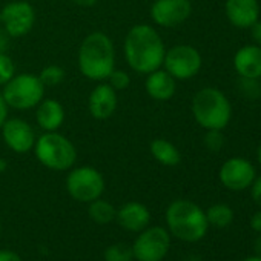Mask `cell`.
<instances>
[{"instance_id": "obj_31", "label": "cell", "mask_w": 261, "mask_h": 261, "mask_svg": "<svg viewBox=\"0 0 261 261\" xmlns=\"http://www.w3.org/2000/svg\"><path fill=\"white\" fill-rule=\"evenodd\" d=\"M250 36L253 40V45L261 46V22L256 20L252 27H250Z\"/></svg>"}, {"instance_id": "obj_21", "label": "cell", "mask_w": 261, "mask_h": 261, "mask_svg": "<svg viewBox=\"0 0 261 261\" xmlns=\"http://www.w3.org/2000/svg\"><path fill=\"white\" fill-rule=\"evenodd\" d=\"M88 215L89 218L97 224H109L115 220L117 209L112 203H109L105 198H95L91 203H88Z\"/></svg>"}, {"instance_id": "obj_3", "label": "cell", "mask_w": 261, "mask_h": 261, "mask_svg": "<svg viewBox=\"0 0 261 261\" xmlns=\"http://www.w3.org/2000/svg\"><path fill=\"white\" fill-rule=\"evenodd\" d=\"M166 224L171 235L186 243H197L207 233L206 212L191 200H175L166 209Z\"/></svg>"}, {"instance_id": "obj_6", "label": "cell", "mask_w": 261, "mask_h": 261, "mask_svg": "<svg viewBox=\"0 0 261 261\" xmlns=\"http://www.w3.org/2000/svg\"><path fill=\"white\" fill-rule=\"evenodd\" d=\"M2 95L8 108L17 111H27L36 108L45 98V86L37 74L22 72L14 74L8 83L2 88Z\"/></svg>"}, {"instance_id": "obj_10", "label": "cell", "mask_w": 261, "mask_h": 261, "mask_svg": "<svg viewBox=\"0 0 261 261\" xmlns=\"http://www.w3.org/2000/svg\"><path fill=\"white\" fill-rule=\"evenodd\" d=\"M0 23L11 39L23 37L36 25V10L25 0H14L0 10Z\"/></svg>"}, {"instance_id": "obj_33", "label": "cell", "mask_w": 261, "mask_h": 261, "mask_svg": "<svg viewBox=\"0 0 261 261\" xmlns=\"http://www.w3.org/2000/svg\"><path fill=\"white\" fill-rule=\"evenodd\" d=\"M8 105L2 95V89H0V127H2V124L5 123V120L8 118Z\"/></svg>"}, {"instance_id": "obj_18", "label": "cell", "mask_w": 261, "mask_h": 261, "mask_svg": "<svg viewBox=\"0 0 261 261\" xmlns=\"http://www.w3.org/2000/svg\"><path fill=\"white\" fill-rule=\"evenodd\" d=\"M36 121L45 133L59 130L65 121V108L56 98H43L36 106Z\"/></svg>"}, {"instance_id": "obj_23", "label": "cell", "mask_w": 261, "mask_h": 261, "mask_svg": "<svg viewBox=\"0 0 261 261\" xmlns=\"http://www.w3.org/2000/svg\"><path fill=\"white\" fill-rule=\"evenodd\" d=\"M103 258L105 261H133L134 259L133 247L124 243H114L105 249Z\"/></svg>"}, {"instance_id": "obj_13", "label": "cell", "mask_w": 261, "mask_h": 261, "mask_svg": "<svg viewBox=\"0 0 261 261\" xmlns=\"http://www.w3.org/2000/svg\"><path fill=\"white\" fill-rule=\"evenodd\" d=\"M220 181L229 191H244L250 188L253 180L256 178V172L253 165L241 157L229 159L220 168Z\"/></svg>"}, {"instance_id": "obj_41", "label": "cell", "mask_w": 261, "mask_h": 261, "mask_svg": "<svg viewBox=\"0 0 261 261\" xmlns=\"http://www.w3.org/2000/svg\"><path fill=\"white\" fill-rule=\"evenodd\" d=\"M0 25H2V23H0Z\"/></svg>"}, {"instance_id": "obj_35", "label": "cell", "mask_w": 261, "mask_h": 261, "mask_svg": "<svg viewBox=\"0 0 261 261\" xmlns=\"http://www.w3.org/2000/svg\"><path fill=\"white\" fill-rule=\"evenodd\" d=\"M72 2L77 5V7H82V8H91L94 7L98 0H72Z\"/></svg>"}, {"instance_id": "obj_11", "label": "cell", "mask_w": 261, "mask_h": 261, "mask_svg": "<svg viewBox=\"0 0 261 261\" xmlns=\"http://www.w3.org/2000/svg\"><path fill=\"white\" fill-rule=\"evenodd\" d=\"M4 143L16 154H28L34 149L37 136L33 126L19 117L7 118L0 127Z\"/></svg>"}, {"instance_id": "obj_17", "label": "cell", "mask_w": 261, "mask_h": 261, "mask_svg": "<svg viewBox=\"0 0 261 261\" xmlns=\"http://www.w3.org/2000/svg\"><path fill=\"white\" fill-rule=\"evenodd\" d=\"M145 89L148 95L157 101H168L175 95L177 91V80L166 71V69H155L146 74Z\"/></svg>"}, {"instance_id": "obj_15", "label": "cell", "mask_w": 261, "mask_h": 261, "mask_svg": "<svg viewBox=\"0 0 261 261\" xmlns=\"http://www.w3.org/2000/svg\"><path fill=\"white\" fill-rule=\"evenodd\" d=\"M115 221L120 227L127 232L139 233L146 229L151 223V212L149 209L140 201H127L117 209Z\"/></svg>"}, {"instance_id": "obj_39", "label": "cell", "mask_w": 261, "mask_h": 261, "mask_svg": "<svg viewBox=\"0 0 261 261\" xmlns=\"http://www.w3.org/2000/svg\"><path fill=\"white\" fill-rule=\"evenodd\" d=\"M256 159H258V163L261 165V145L258 146V151H256Z\"/></svg>"}, {"instance_id": "obj_28", "label": "cell", "mask_w": 261, "mask_h": 261, "mask_svg": "<svg viewBox=\"0 0 261 261\" xmlns=\"http://www.w3.org/2000/svg\"><path fill=\"white\" fill-rule=\"evenodd\" d=\"M240 91H241L246 97H249V98H256V97L261 94L258 79H246V77H241Z\"/></svg>"}, {"instance_id": "obj_8", "label": "cell", "mask_w": 261, "mask_h": 261, "mask_svg": "<svg viewBox=\"0 0 261 261\" xmlns=\"http://www.w3.org/2000/svg\"><path fill=\"white\" fill-rule=\"evenodd\" d=\"M130 247L137 261H163L171 249V233L162 226H148L137 233Z\"/></svg>"}, {"instance_id": "obj_29", "label": "cell", "mask_w": 261, "mask_h": 261, "mask_svg": "<svg viewBox=\"0 0 261 261\" xmlns=\"http://www.w3.org/2000/svg\"><path fill=\"white\" fill-rule=\"evenodd\" d=\"M250 195L255 204L261 207V177L255 178L253 183L250 185Z\"/></svg>"}, {"instance_id": "obj_37", "label": "cell", "mask_w": 261, "mask_h": 261, "mask_svg": "<svg viewBox=\"0 0 261 261\" xmlns=\"http://www.w3.org/2000/svg\"><path fill=\"white\" fill-rule=\"evenodd\" d=\"M7 168H8V162H7L5 159L0 157V174L5 172V171H7Z\"/></svg>"}, {"instance_id": "obj_19", "label": "cell", "mask_w": 261, "mask_h": 261, "mask_svg": "<svg viewBox=\"0 0 261 261\" xmlns=\"http://www.w3.org/2000/svg\"><path fill=\"white\" fill-rule=\"evenodd\" d=\"M233 66L240 77L261 79V46L246 45L233 57Z\"/></svg>"}, {"instance_id": "obj_27", "label": "cell", "mask_w": 261, "mask_h": 261, "mask_svg": "<svg viewBox=\"0 0 261 261\" xmlns=\"http://www.w3.org/2000/svg\"><path fill=\"white\" fill-rule=\"evenodd\" d=\"M224 145V136L218 129H209L204 136V146L211 152H218Z\"/></svg>"}, {"instance_id": "obj_5", "label": "cell", "mask_w": 261, "mask_h": 261, "mask_svg": "<svg viewBox=\"0 0 261 261\" xmlns=\"http://www.w3.org/2000/svg\"><path fill=\"white\" fill-rule=\"evenodd\" d=\"M33 151L42 166L56 172L69 171L77 162L75 145L59 130L45 133L37 137Z\"/></svg>"}, {"instance_id": "obj_34", "label": "cell", "mask_w": 261, "mask_h": 261, "mask_svg": "<svg viewBox=\"0 0 261 261\" xmlns=\"http://www.w3.org/2000/svg\"><path fill=\"white\" fill-rule=\"evenodd\" d=\"M250 227H252L255 232L261 233V209H259L258 212H255V214L250 217Z\"/></svg>"}, {"instance_id": "obj_4", "label": "cell", "mask_w": 261, "mask_h": 261, "mask_svg": "<svg viewBox=\"0 0 261 261\" xmlns=\"http://www.w3.org/2000/svg\"><path fill=\"white\" fill-rule=\"evenodd\" d=\"M192 115L206 130H223L232 117V106L226 95L217 88H203L192 98Z\"/></svg>"}, {"instance_id": "obj_24", "label": "cell", "mask_w": 261, "mask_h": 261, "mask_svg": "<svg viewBox=\"0 0 261 261\" xmlns=\"http://www.w3.org/2000/svg\"><path fill=\"white\" fill-rule=\"evenodd\" d=\"M65 69L59 65H48L45 66L40 74H39V79L40 82L43 83L45 88H51V86H57L60 85L63 80H65Z\"/></svg>"}, {"instance_id": "obj_1", "label": "cell", "mask_w": 261, "mask_h": 261, "mask_svg": "<svg viewBox=\"0 0 261 261\" xmlns=\"http://www.w3.org/2000/svg\"><path fill=\"white\" fill-rule=\"evenodd\" d=\"M123 51L129 68L146 75L163 66L166 48L154 27L139 23L127 31Z\"/></svg>"}, {"instance_id": "obj_7", "label": "cell", "mask_w": 261, "mask_h": 261, "mask_svg": "<svg viewBox=\"0 0 261 261\" xmlns=\"http://www.w3.org/2000/svg\"><path fill=\"white\" fill-rule=\"evenodd\" d=\"M66 191L71 198L80 203H91L105 192V178L92 166L71 168L66 177Z\"/></svg>"}, {"instance_id": "obj_38", "label": "cell", "mask_w": 261, "mask_h": 261, "mask_svg": "<svg viewBox=\"0 0 261 261\" xmlns=\"http://www.w3.org/2000/svg\"><path fill=\"white\" fill-rule=\"evenodd\" d=\"M243 261H261V256L255 255V256H249V258H246V259H243Z\"/></svg>"}, {"instance_id": "obj_32", "label": "cell", "mask_w": 261, "mask_h": 261, "mask_svg": "<svg viewBox=\"0 0 261 261\" xmlns=\"http://www.w3.org/2000/svg\"><path fill=\"white\" fill-rule=\"evenodd\" d=\"M10 40L11 37L8 36V33L4 30V27L0 25V53H7L10 48Z\"/></svg>"}, {"instance_id": "obj_36", "label": "cell", "mask_w": 261, "mask_h": 261, "mask_svg": "<svg viewBox=\"0 0 261 261\" xmlns=\"http://www.w3.org/2000/svg\"><path fill=\"white\" fill-rule=\"evenodd\" d=\"M253 250H255V253H256L258 256H261V233L256 237V240H255V243H253Z\"/></svg>"}, {"instance_id": "obj_14", "label": "cell", "mask_w": 261, "mask_h": 261, "mask_svg": "<svg viewBox=\"0 0 261 261\" xmlns=\"http://www.w3.org/2000/svg\"><path fill=\"white\" fill-rule=\"evenodd\" d=\"M118 105L117 91L109 85L98 82V85L91 91L88 98V109L92 118L108 120L114 115Z\"/></svg>"}, {"instance_id": "obj_25", "label": "cell", "mask_w": 261, "mask_h": 261, "mask_svg": "<svg viewBox=\"0 0 261 261\" xmlns=\"http://www.w3.org/2000/svg\"><path fill=\"white\" fill-rule=\"evenodd\" d=\"M14 74H16L14 60L7 53H0V88L5 83H8Z\"/></svg>"}, {"instance_id": "obj_30", "label": "cell", "mask_w": 261, "mask_h": 261, "mask_svg": "<svg viewBox=\"0 0 261 261\" xmlns=\"http://www.w3.org/2000/svg\"><path fill=\"white\" fill-rule=\"evenodd\" d=\"M0 261H22V258L16 250L0 249Z\"/></svg>"}, {"instance_id": "obj_12", "label": "cell", "mask_w": 261, "mask_h": 261, "mask_svg": "<svg viewBox=\"0 0 261 261\" xmlns=\"http://www.w3.org/2000/svg\"><path fill=\"white\" fill-rule=\"evenodd\" d=\"M191 14V0H154L151 5V19L162 28H175L185 23Z\"/></svg>"}, {"instance_id": "obj_2", "label": "cell", "mask_w": 261, "mask_h": 261, "mask_svg": "<svg viewBox=\"0 0 261 261\" xmlns=\"http://www.w3.org/2000/svg\"><path fill=\"white\" fill-rule=\"evenodd\" d=\"M77 63L88 80L105 82L115 69V48L111 37L101 31L88 34L80 43Z\"/></svg>"}, {"instance_id": "obj_16", "label": "cell", "mask_w": 261, "mask_h": 261, "mask_svg": "<svg viewBox=\"0 0 261 261\" xmlns=\"http://www.w3.org/2000/svg\"><path fill=\"white\" fill-rule=\"evenodd\" d=\"M224 11L237 28H250L259 17L258 0H226Z\"/></svg>"}, {"instance_id": "obj_20", "label": "cell", "mask_w": 261, "mask_h": 261, "mask_svg": "<svg viewBox=\"0 0 261 261\" xmlns=\"http://www.w3.org/2000/svg\"><path fill=\"white\" fill-rule=\"evenodd\" d=\"M149 151L154 160L163 166L174 168L178 166L181 162V154L178 148L166 139H154L149 145Z\"/></svg>"}, {"instance_id": "obj_9", "label": "cell", "mask_w": 261, "mask_h": 261, "mask_svg": "<svg viewBox=\"0 0 261 261\" xmlns=\"http://www.w3.org/2000/svg\"><path fill=\"white\" fill-rule=\"evenodd\" d=\"M201 54L191 45H175L165 53L163 69L175 80H189L201 69Z\"/></svg>"}, {"instance_id": "obj_40", "label": "cell", "mask_w": 261, "mask_h": 261, "mask_svg": "<svg viewBox=\"0 0 261 261\" xmlns=\"http://www.w3.org/2000/svg\"><path fill=\"white\" fill-rule=\"evenodd\" d=\"M0 233H2V220H0Z\"/></svg>"}, {"instance_id": "obj_26", "label": "cell", "mask_w": 261, "mask_h": 261, "mask_svg": "<svg viewBox=\"0 0 261 261\" xmlns=\"http://www.w3.org/2000/svg\"><path fill=\"white\" fill-rule=\"evenodd\" d=\"M106 80H108V83H109L117 92H118V91L127 89L129 85H130V77H129V74H127L126 71H123V69H114V71L109 74V77H108Z\"/></svg>"}, {"instance_id": "obj_22", "label": "cell", "mask_w": 261, "mask_h": 261, "mask_svg": "<svg viewBox=\"0 0 261 261\" xmlns=\"http://www.w3.org/2000/svg\"><path fill=\"white\" fill-rule=\"evenodd\" d=\"M206 218L211 226L223 229L233 221V211L224 203H217L206 211Z\"/></svg>"}]
</instances>
